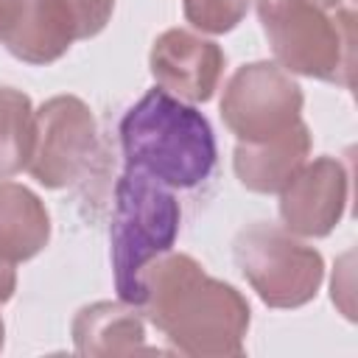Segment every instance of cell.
I'll return each mask as SVG.
<instances>
[{
    "instance_id": "1",
    "label": "cell",
    "mask_w": 358,
    "mask_h": 358,
    "mask_svg": "<svg viewBox=\"0 0 358 358\" xmlns=\"http://www.w3.org/2000/svg\"><path fill=\"white\" fill-rule=\"evenodd\" d=\"M173 350L196 358L243 352L249 302L224 280L210 277L190 255L165 252L143 271V305Z\"/></svg>"
},
{
    "instance_id": "2",
    "label": "cell",
    "mask_w": 358,
    "mask_h": 358,
    "mask_svg": "<svg viewBox=\"0 0 358 358\" xmlns=\"http://www.w3.org/2000/svg\"><path fill=\"white\" fill-rule=\"evenodd\" d=\"M126 168L165 187H196L215 168V134L201 112L165 90H148L120 120Z\"/></svg>"
},
{
    "instance_id": "3",
    "label": "cell",
    "mask_w": 358,
    "mask_h": 358,
    "mask_svg": "<svg viewBox=\"0 0 358 358\" xmlns=\"http://www.w3.org/2000/svg\"><path fill=\"white\" fill-rule=\"evenodd\" d=\"M257 17L282 70L352 87V8H330L316 0H257Z\"/></svg>"
},
{
    "instance_id": "4",
    "label": "cell",
    "mask_w": 358,
    "mask_h": 358,
    "mask_svg": "<svg viewBox=\"0 0 358 358\" xmlns=\"http://www.w3.org/2000/svg\"><path fill=\"white\" fill-rule=\"evenodd\" d=\"M179 201L157 179L126 168L115 185V213L109 227L112 271L117 296L143 305V271L171 252L179 235Z\"/></svg>"
},
{
    "instance_id": "5",
    "label": "cell",
    "mask_w": 358,
    "mask_h": 358,
    "mask_svg": "<svg viewBox=\"0 0 358 358\" xmlns=\"http://www.w3.org/2000/svg\"><path fill=\"white\" fill-rule=\"evenodd\" d=\"M235 266L268 308H299L322 285L324 263L313 246L277 224H249L232 243Z\"/></svg>"
},
{
    "instance_id": "6",
    "label": "cell",
    "mask_w": 358,
    "mask_h": 358,
    "mask_svg": "<svg viewBox=\"0 0 358 358\" xmlns=\"http://www.w3.org/2000/svg\"><path fill=\"white\" fill-rule=\"evenodd\" d=\"M221 117L241 143L277 137L302 120V90L274 62L243 64L224 87Z\"/></svg>"
},
{
    "instance_id": "7",
    "label": "cell",
    "mask_w": 358,
    "mask_h": 358,
    "mask_svg": "<svg viewBox=\"0 0 358 358\" xmlns=\"http://www.w3.org/2000/svg\"><path fill=\"white\" fill-rule=\"evenodd\" d=\"M98 145V126L92 109L76 95L48 98L34 112V145L28 173L50 187L73 185L90 165Z\"/></svg>"
},
{
    "instance_id": "8",
    "label": "cell",
    "mask_w": 358,
    "mask_h": 358,
    "mask_svg": "<svg viewBox=\"0 0 358 358\" xmlns=\"http://www.w3.org/2000/svg\"><path fill=\"white\" fill-rule=\"evenodd\" d=\"M115 0H22L3 45L28 64H50L78 39L101 34Z\"/></svg>"
},
{
    "instance_id": "9",
    "label": "cell",
    "mask_w": 358,
    "mask_h": 358,
    "mask_svg": "<svg viewBox=\"0 0 358 358\" xmlns=\"http://www.w3.org/2000/svg\"><path fill=\"white\" fill-rule=\"evenodd\" d=\"M350 193V173L336 157L305 162L280 190V218L288 232L324 238L341 221Z\"/></svg>"
},
{
    "instance_id": "10",
    "label": "cell",
    "mask_w": 358,
    "mask_h": 358,
    "mask_svg": "<svg viewBox=\"0 0 358 358\" xmlns=\"http://www.w3.org/2000/svg\"><path fill=\"white\" fill-rule=\"evenodd\" d=\"M148 64L154 81L165 92L182 101L204 103L218 90L227 56L215 42L193 31L168 28L154 39Z\"/></svg>"
},
{
    "instance_id": "11",
    "label": "cell",
    "mask_w": 358,
    "mask_h": 358,
    "mask_svg": "<svg viewBox=\"0 0 358 358\" xmlns=\"http://www.w3.org/2000/svg\"><path fill=\"white\" fill-rule=\"evenodd\" d=\"M308 151H310V131L299 120L277 137L257 143H238L232 154V168L246 190L280 193L308 162Z\"/></svg>"
},
{
    "instance_id": "12",
    "label": "cell",
    "mask_w": 358,
    "mask_h": 358,
    "mask_svg": "<svg viewBox=\"0 0 358 358\" xmlns=\"http://www.w3.org/2000/svg\"><path fill=\"white\" fill-rule=\"evenodd\" d=\"M73 341L78 355L109 358V355H137L162 352L145 344V324L137 305L129 302H95L76 313Z\"/></svg>"
},
{
    "instance_id": "13",
    "label": "cell",
    "mask_w": 358,
    "mask_h": 358,
    "mask_svg": "<svg viewBox=\"0 0 358 358\" xmlns=\"http://www.w3.org/2000/svg\"><path fill=\"white\" fill-rule=\"evenodd\" d=\"M50 215L36 193L17 182H0V260H31L48 246Z\"/></svg>"
},
{
    "instance_id": "14",
    "label": "cell",
    "mask_w": 358,
    "mask_h": 358,
    "mask_svg": "<svg viewBox=\"0 0 358 358\" xmlns=\"http://www.w3.org/2000/svg\"><path fill=\"white\" fill-rule=\"evenodd\" d=\"M34 145V106L20 90L0 87V179L28 168Z\"/></svg>"
},
{
    "instance_id": "15",
    "label": "cell",
    "mask_w": 358,
    "mask_h": 358,
    "mask_svg": "<svg viewBox=\"0 0 358 358\" xmlns=\"http://www.w3.org/2000/svg\"><path fill=\"white\" fill-rule=\"evenodd\" d=\"M185 20L207 34L232 31L249 11V0H185Z\"/></svg>"
},
{
    "instance_id": "16",
    "label": "cell",
    "mask_w": 358,
    "mask_h": 358,
    "mask_svg": "<svg viewBox=\"0 0 358 358\" xmlns=\"http://www.w3.org/2000/svg\"><path fill=\"white\" fill-rule=\"evenodd\" d=\"M14 288H17V274H14V263L8 260H0V305L8 302L14 296Z\"/></svg>"
},
{
    "instance_id": "17",
    "label": "cell",
    "mask_w": 358,
    "mask_h": 358,
    "mask_svg": "<svg viewBox=\"0 0 358 358\" xmlns=\"http://www.w3.org/2000/svg\"><path fill=\"white\" fill-rule=\"evenodd\" d=\"M20 3L22 0H0V42L11 31V25H14L17 14H20Z\"/></svg>"
},
{
    "instance_id": "18",
    "label": "cell",
    "mask_w": 358,
    "mask_h": 358,
    "mask_svg": "<svg viewBox=\"0 0 358 358\" xmlns=\"http://www.w3.org/2000/svg\"><path fill=\"white\" fill-rule=\"evenodd\" d=\"M316 3H322V6H330V8H336V6H341V0H316Z\"/></svg>"
},
{
    "instance_id": "19",
    "label": "cell",
    "mask_w": 358,
    "mask_h": 358,
    "mask_svg": "<svg viewBox=\"0 0 358 358\" xmlns=\"http://www.w3.org/2000/svg\"><path fill=\"white\" fill-rule=\"evenodd\" d=\"M0 350H3V319H0Z\"/></svg>"
}]
</instances>
